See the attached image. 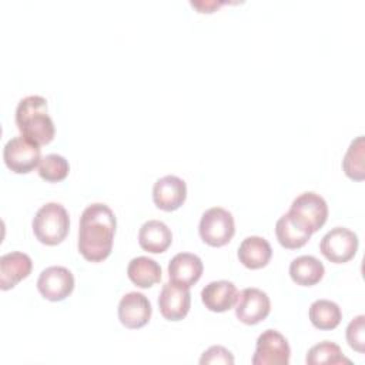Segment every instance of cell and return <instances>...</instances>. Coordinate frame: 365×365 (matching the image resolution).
Here are the masks:
<instances>
[{
    "label": "cell",
    "instance_id": "23",
    "mask_svg": "<svg viewBox=\"0 0 365 365\" xmlns=\"http://www.w3.org/2000/svg\"><path fill=\"white\" fill-rule=\"evenodd\" d=\"M308 365H339L351 364V361L344 356L339 345L331 341H322L309 348L307 358Z\"/></svg>",
    "mask_w": 365,
    "mask_h": 365
},
{
    "label": "cell",
    "instance_id": "4",
    "mask_svg": "<svg viewBox=\"0 0 365 365\" xmlns=\"http://www.w3.org/2000/svg\"><path fill=\"white\" fill-rule=\"evenodd\" d=\"M200 237L211 247H222L231 241L235 232L232 214L222 207H211L201 215Z\"/></svg>",
    "mask_w": 365,
    "mask_h": 365
},
{
    "label": "cell",
    "instance_id": "19",
    "mask_svg": "<svg viewBox=\"0 0 365 365\" xmlns=\"http://www.w3.org/2000/svg\"><path fill=\"white\" fill-rule=\"evenodd\" d=\"M272 255V248L264 237L250 235L242 240L238 247V259L251 269L262 268L268 264Z\"/></svg>",
    "mask_w": 365,
    "mask_h": 365
},
{
    "label": "cell",
    "instance_id": "1",
    "mask_svg": "<svg viewBox=\"0 0 365 365\" xmlns=\"http://www.w3.org/2000/svg\"><path fill=\"white\" fill-rule=\"evenodd\" d=\"M115 215L103 202H93L84 208L80 217L78 251L91 262L106 259L113 248L115 234Z\"/></svg>",
    "mask_w": 365,
    "mask_h": 365
},
{
    "label": "cell",
    "instance_id": "22",
    "mask_svg": "<svg viewBox=\"0 0 365 365\" xmlns=\"http://www.w3.org/2000/svg\"><path fill=\"white\" fill-rule=\"evenodd\" d=\"M309 319L318 329H334L342 319L341 308L331 299H317L309 307Z\"/></svg>",
    "mask_w": 365,
    "mask_h": 365
},
{
    "label": "cell",
    "instance_id": "5",
    "mask_svg": "<svg viewBox=\"0 0 365 365\" xmlns=\"http://www.w3.org/2000/svg\"><path fill=\"white\" fill-rule=\"evenodd\" d=\"M3 160L7 168L13 173H30L40 164V145L24 135H16L4 144Z\"/></svg>",
    "mask_w": 365,
    "mask_h": 365
},
{
    "label": "cell",
    "instance_id": "24",
    "mask_svg": "<svg viewBox=\"0 0 365 365\" xmlns=\"http://www.w3.org/2000/svg\"><path fill=\"white\" fill-rule=\"evenodd\" d=\"M364 151H365V140L364 135H358L354 138L344 155L342 168L344 173L356 181L365 178V167H364Z\"/></svg>",
    "mask_w": 365,
    "mask_h": 365
},
{
    "label": "cell",
    "instance_id": "3",
    "mask_svg": "<svg viewBox=\"0 0 365 365\" xmlns=\"http://www.w3.org/2000/svg\"><path fill=\"white\" fill-rule=\"evenodd\" d=\"M31 227L40 242L57 245L68 234L70 217L60 202H47L37 210Z\"/></svg>",
    "mask_w": 365,
    "mask_h": 365
},
{
    "label": "cell",
    "instance_id": "26",
    "mask_svg": "<svg viewBox=\"0 0 365 365\" xmlns=\"http://www.w3.org/2000/svg\"><path fill=\"white\" fill-rule=\"evenodd\" d=\"M364 322H365V317L361 314V315H356L354 319H351V322L346 327L348 345L358 352H364V344H365Z\"/></svg>",
    "mask_w": 365,
    "mask_h": 365
},
{
    "label": "cell",
    "instance_id": "8",
    "mask_svg": "<svg viewBox=\"0 0 365 365\" xmlns=\"http://www.w3.org/2000/svg\"><path fill=\"white\" fill-rule=\"evenodd\" d=\"M288 212H291L312 232H315L325 224L328 218V205L324 197L314 191H305L294 198Z\"/></svg>",
    "mask_w": 365,
    "mask_h": 365
},
{
    "label": "cell",
    "instance_id": "13",
    "mask_svg": "<svg viewBox=\"0 0 365 365\" xmlns=\"http://www.w3.org/2000/svg\"><path fill=\"white\" fill-rule=\"evenodd\" d=\"M187 197V184L182 178L168 174L158 178L153 187V201L164 211H174L182 205Z\"/></svg>",
    "mask_w": 365,
    "mask_h": 365
},
{
    "label": "cell",
    "instance_id": "25",
    "mask_svg": "<svg viewBox=\"0 0 365 365\" xmlns=\"http://www.w3.org/2000/svg\"><path fill=\"white\" fill-rule=\"evenodd\" d=\"M70 164L60 154H47L40 160L38 175L50 182H57L68 175Z\"/></svg>",
    "mask_w": 365,
    "mask_h": 365
},
{
    "label": "cell",
    "instance_id": "11",
    "mask_svg": "<svg viewBox=\"0 0 365 365\" xmlns=\"http://www.w3.org/2000/svg\"><path fill=\"white\" fill-rule=\"evenodd\" d=\"M191 305L190 288L168 281L163 285L158 295V307L161 315L168 321L182 319Z\"/></svg>",
    "mask_w": 365,
    "mask_h": 365
},
{
    "label": "cell",
    "instance_id": "16",
    "mask_svg": "<svg viewBox=\"0 0 365 365\" xmlns=\"http://www.w3.org/2000/svg\"><path fill=\"white\" fill-rule=\"evenodd\" d=\"M238 297V289L234 282L218 279L208 282L201 289V299L205 308L214 312H224L234 307Z\"/></svg>",
    "mask_w": 365,
    "mask_h": 365
},
{
    "label": "cell",
    "instance_id": "9",
    "mask_svg": "<svg viewBox=\"0 0 365 365\" xmlns=\"http://www.w3.org/2000/svg\"><path fill=\"white\" fill-rule=\"evenodd\" d=\"M269 297L259 288H244L235 301V315L241 322L247 325H255L265 319L269 314Z\"/></svg>",
    "mask_w": 365,
    "mask_h": 365
},
{
    "label": "cell",
    "instance_id": "21",
    "mask_svg": "<svg viewBox=\"0 0 365 365\" xmlns=\"http://www.w3.org/2000/svg\"><path fill=\"white\" fill-rule=\"evenodd\" d=\"M127 275L137 287L150 288L161 279V267L155 259L140 255L128 262Z\"/></svg>",
    "mask_w": 365,
    "mask_h": 365
},
{
    "label": "cell",
    "instance_id": "10",
    "mask_svg": "<svg viewBox=\"0 0 365 365\" xmlns=\"http://www.w3.org/2000/svg\"><path fill=\"white\" fill-rule=\"evenodd\" d=\"M37 289L48 301H63L74 289V275L66 267H47L37 278Z\"/></svg>",
    "mask_w": 365,
    "mask_h": 365
},
{
    "label": "cell",
    "instance_id": "20",
    "mask_svg": "<svg viewBox=\"0 0 365 365\" xmlns=\"http://www.w3.org/2000/svg\"><path fill=\"white\" fill-rule=\"evenodd\" d=\"M324 272V264L314 255H299L289 264V275L298 285H315L322 279Z\"/></svg>",
    "mask_w": 365,
    "mask_h": 365
},
{
    "label": "cell",
    "instance_id": "7",
    "mask_svg": "<svg viewBox=\"0 0 365 365\" xmlns=\"http://www.w3.org/2000/svg\"><path fill=\"white\" fill-rule=\"evenodd\" d=\"M319 250L331 262H346L358 250V235L349 228L334 227L322 237Z\"/></svg>",
    "mask_w": 365,
    "mask_h": 365
},
{
    "label": "cell",
    "instance_id": "2",
    "mask_svg": "<svg viewBox=\"0 0 365 365\" xmlns=\"http://www.w3.org/2000/svg\"><path fill=\"white\" fill-rule=\"evenodd\" d=\"M16 124L21 135L31 141L48 144L54 138V123L47 111V100L41 96H27L16 107Z\"/></svg>",
    "mask_w": 365,
    "mask_h": 365
},
{
    "label": "cell",
    "instance_id": "18",
    "mask_svg": "<svg viewBox=\"0 0 365 365\" xmlns=\"http://www.w3.org/2000/svg\"><path fill=\"white\" fill-rule=\"evenodd\" d=\"M173 241L171 230L165 222L160 220L145 221L138 231L140 247L148 252L160 254L164 252Z\"/></svg>",
    "mask_w": 365,
    "mask_h": 365
},
{
    "label": "cell",
    "instance_id": "28",
    "mask_svg": "<svg viewBox=\"0 0 365 365\" xmlns=\"http://www.w3.org/2000/svg\"><path fill=\"white\" fill-rule=\"evenodd\" d=\"M191 4L200 9L202 13H211V10L221 6L222 1H191Z\"/></svg>",
    "mask_w": 365,
    "mask_h": 365
},
{
    "label": "cell",
    "instance_id": "6",
    "mask_svg": "<svg viewBox=\"0 0 365 365\" xmlns=\"http://www.w3.org/2000/svg\"><path fill=\"white\" fill-rule=\"evenodd\" d=\"M291 349L287 338L275 331L265 329L257 338V346L252 356L254 365H288Z\"/></svg>",
    "mask_w": 365,
    "mask_h": 365
},
{
    "label": "cell",
    "instance_id": "27",
    "mask_svg": "<svg viewBox=\"0 0 365 365\" xmlns=\"http://www.w3.org/2000/svg\"><path fill=\"white\" fill-rule=\"evenodd\" d=\"M200 364H222V365H232L234 364V356L232 354L221 346V345H212L207 351L202 352V356L200 358Z\"/></svg>",
    "mask_w": 365,
    "mask_h": 365
},
{
    "label": "cell",
    "instance_id": "14",
    "mask_svg": "<svg viewBox=\"0 0 365 365\" xmlns=\"http://www.w3.org/2000/svg\"><path fill=\"white\" fill-rule=\"evenodd\" d=\"M204 265L198 255L191 252H178L168 262L170 281L190 288L202 274Z\"/></svg>",
    "mask_w": 365,
    "mask_h": 365
},
{
    "label": "cell",
    "instance_id": "15",
    "mask_svg": "<svg viewBox=\"0 0 365 365\" xmlns=\"http://www.w3.org/2000/svg\"><path fill=\"white\" fill-rule=\"evenodd\" d=\"M33 268L31 258L21 251H11L0 257V288L10 289L24 279Z\"/></svg>",
    "mask_w": 365,
    "mask_h": 365
},
{
    "label": "cell",
    "instance_id": "12",
    "mask_svg": "<svg viewBox=\"0 0 365 365\" xmlns=\"http://www.w3.org/2000/svg\"><path fill=\"white\" fill-rule=\"evenodd\" d=\"M118 319L130 329L144 327L151 317V304L143 292L131 291L123 295L118 302Z\"/></svg>",
    "mask_w": 365,
    "mask_h": 365
},
{
    "label": "cell",
    "instance_id": "17",
    "mask_svg": "<svg viewBox=\"0 0 365 365\" xmlns=\"http://www.w3.org/2000/svg\"><path fill=\"white\" fill-rule=\"evenodd\" d=\"M275 234L279 244L285 248H299L311 238L312 231L295 218L291 212L282 214L275 224Z\"/></svg>",
    "mask_w": 365,
    "mask_h": 365
}]
</instances>
